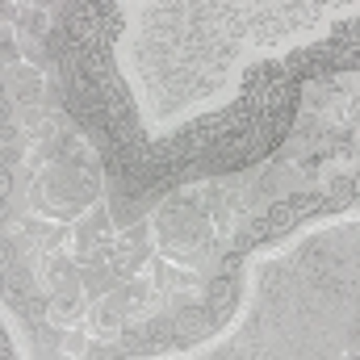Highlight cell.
<instances>
[{
  "label": "cell",
  "instance_id": "6da1fadb",
  "mask_svg": "<svg viewBox=\"0 0 360 360\" xmlns=\"http://www.w3.org/2000/svg\"><path fill=\"white\" fill-rule=\"evenodd\" d=\"M151 243H155V256L197 272V281H210L214 272L231 264V252L218 243L210 214L197 210L193 201H184L180 188H172L164 197V205L151 214Z\"/></svg>",
  "mask_w": 360,
  "mask_h": 360
},
{
  "label": "cell",
  "instance_id": "3957f363",
  "mask_svg": "<svg viewBox=\"0 0 360 360\" xmlns=\"http://www.w3.org/2000/svg\"><path fill=\"white\" fill-rule=\"evenodd\" d=\"M113 239H117V231H113L109 205H105V197H101L89 214L72 226V256H76V264H80V269H84V264H105L109 252H113Z\"/></svg>",
  "mask_w": 360,
  "mask_h": 360
},
{
  "label": "cell",
  "instance_id": "5b68a950",
  "mask_svg": "<svg viewBox=\"0 0 360 360\" xmlns=\"http://www.w3.org/2000/svg\"><path fill=\"white\" fill-rule=\"evenodd\" d=\"M80 281H84V297H89V302L105 297L109 289L122 285V276L109 269V264H84V269H80Z\"/></svg>",
  "mask_w": 360,
  "mask_h": 360
},
{
  "label": "cell",
  "instance_id": "7a4b0ae2",
  "mask_svg": "<svg viewBox=\"0 0 360 360\" xmlns=\"http://www.w3.org/2000/svg\"><path fill=\"white\" fill-rule=\"evenodd\" d=\"M105 197V168L101 155L89 160H51L34 172L30 184V214L51 222H76Z\"/></svg>",
  "mask_w": 360,
  "mask_h": 360
},
{
  "label": "cell",
  "instance_id": "277c9868",
  "mask_svg": "<svg viewBox=\"0 0 360 360\" xmlns=\"http://www.w3.org/2000/svg\"><path fill=\"white\" fill-rule=\"evenodd\" d=\"M151 256H155V243H151V222H143V226L122 231V235L113 239V252H109V260H105V264H109V269L126 281V276H139V269H143Z\"/></svg>",
  "mask_w": 360,
  "mask_h": 360
}]
</instances>
